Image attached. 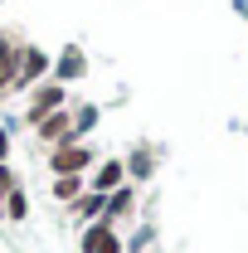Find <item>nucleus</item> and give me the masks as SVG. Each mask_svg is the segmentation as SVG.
<instances>
[{"instance_id":"nucleus-5","label":"nucleus","mask_w":248,"mask_h":253,"mask_svg":"<svg viewBox=\"0 0 248 253\" xmlns=\"http://www.w3.org/2000/svg\"><path fill=\"white\" fill-rule=\"evenodd\" d=\"M107 239H117V234H112V224H107V219H102V224H93V229L83 234V253H97L102 244H107Z\"/></svg>"},{"instance_id":"nucleus-1","label":"nucleus","mask_w":248,"mask_h":253,"mask_svg":"<svg viewBox=\"0 0 248 253\" xmlns=\"http://www.w3.org/2000/svg\"><path fill=\"white\" fill-rule=\"evenodd\" d=\"M83 166H88V146H78V141L54 151V170H59V175H78Z\"/></svg>"},{"instance_id":"nucleus-14","label":"nucleus","mask_w":248,"mask_h":253,"mask_svg":"<svg viewBox=\"0 0 248 253\" xmlns=\"http://www.w3.org/2000/svg\"><path fill=\"white\" fill-rule=\"evenodd\" d=\"M10 190H15V180H10V170H5V166H0V195H5V200H10Z\"/></svg>"},{"instance_id":"nucleus-8","label":"nucleus","mask_w":248,"mask_h":253,"mask_svg":"<svg viewBox=\"0 0 248 253\" xmlns=\"http://www.w3.org/2000/svg\"><path fill=\"white\" fill-rule=\"evenodd\" d=\"M122 210H131V190H117V195L107 200V210H102V219H107V224H117V214H122Z\"/></svg>"},{"instance_id":"nucleus-2","label":"nucleus","mask_w":248,"mask_h":253,"mask_svg":"<svg viewBox=\"0 0 248 253\" xmlns=\"http://www.w3.org/2000/svg\"><path fill=\"white\" fill-rule=\"evenodd\" d=\"M59 102H63V88H59V83H54V88H39V97L30 102V117H34V122H44Z\"/></svg>"},{"instance_id":"nucleus-4","label":"nucleus","mask_w":248,"mask_h":253,"mask_svg":"<svg viewBox=\"0 0 248 253\" xmlns=\"http://www.w3.org/2000/svg\"><path fill=\"white\" fill-rule=\"evenodd\" d=\"M122 175H126V166H122V161H102V166H97V175H93L97 195H102V190H112L117 180H122Z\"/></svg>"},{"instance_id":"nucleus-13","label":"nucleus","mask_w":248,"mask_h":253,"mask_svg":"<svg viewBox=\"0 0 248 253\" xmlns=\"http://www.w3.org/2000/svg\"><path fill=\"white\" fill-rule=\"evenodd\" d=\"M30 214V205H25V195L20 190H10V219H25Z\"/></svg>"},{"instance_id":"nucleus-11","label":"nucleus","mask_w":248,"mask_h":253,"mask_svg":"<svg viewBox=\"0 0 248 253\" xmlns=\"http://www.w3.org/2000/svg\"><path fill=\"white\" fill-rule=\"evenodd\" d=\"M78 210H83V214H102V210H107V200H102V195H83V200L73 205V214H78Z\"/></svg>"},{"instance_id":"nucleus-10","label":"nucleus","mask_w":248,"mask_h":253,"mask_svg":"<svg viewBox=\"0 0 248 253\" xmlns=\"http://www.w3.org/2000/svg\"><path fill=\"white\" fill-rule=\"evenodd\" d=\"M59 73H63V78L83 73V54H78V49H63V63H59Z\"/></svg>"},{"instance_id":"nucleus-7","label":"nucleus","mask_w":248,"mask_h":253,"mask_svg":"<svg viewBox=\"0 0 248 253\" xmlns=\"http://www.w3.org/2000/svg\"><path fill=\"white\" fill-rule=\"evenodd\" d=\"M15 78H20V54L0 44V88H5V83H15Z\"/></svg>"},{"instance_id":"nucleus-15","label":"nucleus","mask_w":248,"mask_h":253,"mask_svg":"<svg viewBox=\"0 0 248 253\" xmlns=\"http://www.w3.org/2000/svg\"><path fill=\"white\" fill-rule=\"evenodd\" d=\"M97 253H122V244H117V239H107V244H102Z\"/></svg>"},{"instance_id":"nucleus-6","label":"nucleus","mask_w":248,"mask_h":253,"mask_svg":"<svg viewBox=\"0 0 248 253\" xmlns=\"http://www.w3.org/2000/svg\"><path fill=\"white\" fill-rule=\"evenodd\" d=\"M39 136H44V141H68V117H44V122H39Z\"/></svg>"},{"instance_id":"nucleus-9","label":"nucleus","mask_w":248,"mask_h":253,"mask_svg":"<svg viewBox=\"0 0 248 253\" xmlns=\"http://www.w3.org/2000/svg\"><path fill=\"white\" fill-rule=\"evenodd\" d=\"M54 195H59V200H73V195H83V180H78V175H59V180H54Z\"/></svg>"},{"instance_id":"nucleus-12","label":"nucleus","mask_w":248,"mask_h":253,"mask_svg":"<svg viewBox=\"0 0 248 253\" xmlns=\"http://www.w3.org/2000/svg\"><path fill=\"white\" fill-rule=\"evenodd\" d=\"M126 170H131V175H146V170H151V151L141 146V151L131 156V166H126Z\"/></svg>"},{"instance_id":"nucleus-3","label":"nucleus","mask_w":248,"mask_h":253,"mask_svg":"<svg viewBox=\"0 0 248 253\" xmlns=\"http://www.w3.org/2000/svg\"><path fill=\"white\" fill-rule=\"evenodd\" d=\"M44 68H49V59H44L39 49H25V54H20V78H15V83H30V78H39Z\"/></svg>"}]
</instances>
